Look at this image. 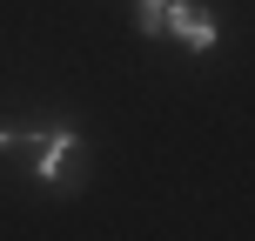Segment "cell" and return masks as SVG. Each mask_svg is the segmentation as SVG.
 <instances>
[{"label":"cell","instance_id":"2","mask_svg":"<svg viewBox=\"0 0 255 241\" xmlns=\"http://www.w3.org/2000/svg\"><path fill=\"white\" fill-rule=\"evenodd\" d=\"M74 154H81V134L74 127H47V141L34 148V181H67V167H74Z\"/></svg>","mask_w":255,"mask_h":241},{"label":"cell","instance_id":"1","mask_svg":"<svg viewBox=\"0 0 255 241\" xmlns=\"http://www.w3.org/2000/svg\"><path fill=\"white\" fill-rule=\"evenodd\" d=\"M161 34H175L181 47L208 54V47H215V13L195 7V0H161Z\"/></svg>","mask_w":255,"mask_h":241},{"label":"cell","instance_id":"4","mask_svg":"<svg viewBox=\"0 0 255 241\" xmlns=\"http://www.w3.org/2000/svg\"><path fill=\"white\" fill-rule=\"evenodd\" d=\"M141 34H161V0H141Z\"/></svg>","mask_w":255,"mask_h":241},{"label":"cell","instance_id":"3","mask_svg":"<svg viewBox=\"0 0 255 241\" xmlns=\"http://www.w3.org/2000/svg\"><path fill=\"white\" fill-rule=\"evenodd\" d=\"M47 141V127H0V154H34Z\"/></svg>","mask_w":255,"mask_h":241}]
</instances>
